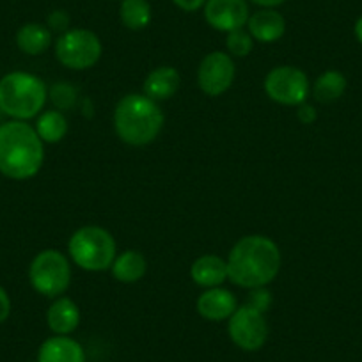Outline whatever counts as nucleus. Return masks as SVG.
<instances>
[{
  "label": "nucleus",
  "mask_w": 362,
  "mask_h": 362,
  "mask_svg": "<svg viewBox=\"0 0 362 362\" xmlns=\"http://www.w3.org/2000/svg\"><path fill=\"white\" fill-rule=\"evenodd\" d=\"M228 279L247 290L264 288L276 279L281 270V249L276 242L263 235L240 238L229 250Z\"/></svg>",
  "instance_id": "nucleus-1"
},
{
  "label": "nucleus",
  "mask_w": 362,
  "mask_h": 362,
  "mask_svg": "<svg viewBox=\"0 0 362 362\" xmlns=\"http://www.w3.org/2000/svg\"><path fill=\"white\" fill-rule=\"evenodd\" d=\"M45 162V142L27 121L0 124V174L11 180H30Z\"/></svg>",
  "instance_id": "nucleus-2"
},
{
  "label": "nucleus",
  "mask_w": 362,
  "mask_h": 362,
  "mask_svg": "<svg viewBox=\"0 0 362 362\" xmlns=\"http://www.w3.org/2000/svg\"><path fill=\"white\" fill-rule=\"evenodd\" d=\"M163 121L158 102L137 93L123 96L114 110L116 134L128 146L151 144L162 132Z\"/></svg>",
  "instance_id": "nucleus-3"
},
{
  "label": "nucleus",
  "mask_w": 362,
  "mask_h": 362,
  "mask_svg": "<svg viewBox=\"0 0 362 362\" xmlns=\"http://www.w3.org/2000/svg\"><path fill=\"white\" fill-rule=\"evenodd\" d=\"M48 90L40 76L27 71H11L0 78V110L16 121L40 116Z\"/></svg>",
  "instance_id": "nucleus-4"
},
{
  "label": "nucleus",
  "mask_w": 362,
  "mask_h": 362,
  "mask_svg": "<svg viewBox=\"0 0 362 362\" xmlns=\"http://www.w3.org/2000/svg\"><path fill=\"white\" fill-rule=\"evenodd\" d=\"M68 254L73 263L82 270H109L117 256L116 240L100 226H83L69 238Z\"/></svg>",
  "instance_id": "nucleus-5"
},
{
  "label": "nucleus",
  "mask_w": 362,
  "mask_h": 362,
  "mask_svg": "<svg viewBox=\"0 0 362 362\" xmlns=\"http://www.w3.org/2000/svg\"><path fill=\"white\" fill-rule=\"evenodd\" d=\"M29 281L34 290L48 298H57L71 283V264L57 249H45L34 256L29 267Z\"/></svg>",
  "instance_id": "nucleus-6"
},
{
  "label": "nucleus",
  "mask_w": 362,
  "mask_h": 362,
  "mask_svg": "<svg viewBox=\"0 0 362 362\" xmlns=\"http://www.w3.org/2000/svg\"><path fill=\"white\" fill-rule=\"evenodd\" d=\"M102 41L89 29H69L55 41V57L62 66L75 71L89 69L102 57Z\"/></svg>",
  "instance_id": "nucleus-7"
},
{
  "label": "nucleus",
  "mask_w": 362,
  "mask_h": 362,
  "mask_svg": "<svg viewBox=\"0 0 362 362\" xmlns=\"http://www.w3.org/2000/svg\"><path fill=\"white\" fill-rule=\"evenodd\" d=\"M264 93L272 102L298 107L309 96V78L300 68L277 66L264 76Z\"/></svg>",
  "instance_id": "nucleus-8"
},
{
  "label": "nucleus",
  "mask_w": 362,
  "mask_h": 362,
  "mask_svg": "<svg viewBox=\"0 0 362 362\" xmlns=\"http://www.w3.org/2000/svg\"><path fill=\"white\" fill-rule=\"evenodd\" d=\"M228 332L233 343L243 351H257L268 339V323L264 313L252 305H240L231 315Z\"/></svg>",
  "instance_id": "nucleus-9"
},
{
  "label": "nucleus",
  "mask_w": 362,
  "mask_h": 362,
  "mask_svg": "<svg viewBox=\"0 0 362 362\" xmlns=\"http://www.w3.org/2000/svg\"><path fill=\"white\" fill-rule=\"evenodd\" d=\"M236 68L233 57L224 52L204 55L197 68V83L206 96H221L235 82Z\"/></svg>",
  "instance_id": "nucleus-10"
},
{
  "label": "nucleus",
  "mask_w": 362,
  "mask_h": 362,
  "mask_svg": "<svg viewBox=\"0 0 362 362\" xmlns=\"http://www.w3.org/2000/svg\"><path fill=\"white\" fill-rule=\"evenodd\" d=\"M203 13L208 25L218 33L243 29L250 16L247 0H206Z\"/></svg>",
  "instance_id": "nucleus-11"
},
{
  "label": "nucleus",
  "mask_w": 362,
  "mask_h": 362,
  "mask_svg": "<svg viewBox=\"0 0 362 362\" xmlns=\"http://www.w3.org/2000/svg\"><path fill=\"white\" fill-rule=\"evenodd\" d=\"M197 313L208 322H224L238 309L236 297L226 288H208L197 298Z\"/></svg>",
  "instance_id": "nucleus-12"
},
{
  "label": "nucleus",
  "mask_w": 362,
  "mask_h": 362,
  "mask_svg": "<svg viewBox=\"0 0 362 362\" xmlns=\"http://www.w3.org/2000/svg\"><path fill=\"white\" fill-rule=\"evenodd\" d=\"M247 30L254 41L276 43L286 33V20L276 9H259L249 16Z\"/></svg>",
  "instance_id": "nucleus-13"
},
{
  "label": "nucleus",
  "mask_w": 362,
  "mask_h": 362,
  "mask_svg": "<svg viewBox=\"0 0 362 362\" xmlns=\"http://www.w3.org/2000/svg\"><path fill=\"white\" fill-rule=\"evenodd\" d=\"M37 362H86V351L69 336H52L41 343Z\"/></svg>",
  "instance_id": "nucleus-14"
},
{
  "label": "nucleus",
  "mask_w": 362,
  "mask_h": 362,
  "mask_svg": "<svg viewBox=\"0 0 362 362\" xmlns=\"http://www.w3.org/2000/svg\"><path fill=\"white\" fill-rule=\"evenodd\" d=\"M82 320L80 308L68 297H57L47 311L48 329L55 336H69L75 332Z\"/></svg>",
  "instance_id": "nucleus-15"
},
{
  "label": "nucleus",
  "mask_w": 362,
  "mask_h": 362,
  "mask_svg": "<svg viewBox=\"0 0 362 362\" xmlns=\"http://www.w3.org/2000/svg\"><path fill=\"white\" fill-rule=\"evenodd\" d=\"M190 277L197 286L217 288L228 279V263L217 254H204L190 267Z\"/></svg>",
  "instance_id": "nucleus-16"
},
{
  "label": "nucleus",
  "mask_w": 362,
  "mask_h": 362,
  "mask_svg": "<svg viewBox=\"0 0 362 362\" xmlns=\"http://www.w3.org/2000/svg\"><path fill=\"white\" fill-rule=\"evenodd\" d=\"M181 86V75L173 66H160L153 69L144 80V95L155 102L173 98Z\"/></svg>",
  "instance_id": "nucleus-17"
},
{
  "label": "nucleus",
  "mask_w": 362,
  "mask_h": 362,
  "mask_svg": "<svg viewBox=\"0 0 362 362\" xmlns=\"http://www.w3.org/2000/svg\"><path fill=\"white\" fill-rule=\"evenodd\" d=\"M52 30L43 23H23L16 30V47L25 55H41L52 47Z\"/></svg>",
  "instance_id": "nucleus-18"
},
{
  "label": "nucleus",
  "mask_w": 362,
  "mask_h": 362,
  "mask_svg": "<svg viewBox=\"0 0 362 362\" xmlns=\"http://www.w3.org/2000/svg\"><path fill=\"white\" fill-rule=\"evenodd\" d=\"M110 270H112V276L116 281L123 284H134L146 276L148 261L139 250L128 249L117 254Z\"/></svg>",
  "instance_id": "nucleus-19"
},
{
  "label": "nucleus",
  "mask_w": 362,
  "mask_h": 362,
  "mask_svg": "<svg viewBox=\"0 0 362 362\" xmlns=\"http://www.w3.org/2000/svg\"><path fill=\"white\" fill-rule=\"evenodd\" d=\"M344 90H346V78L343 73L329 69L316 78L313 86V96L320 103H332L344 95Z\"/></svg>",
  "instance_id": "nucleus-20"
},
{
  "label": "nucleus",
  "mask_w": 362,
  "mask_h": 362,
  "mask_svg": "<svg viewBox=\"0 0 362 362\" xmlns=\"http://www.w3.org/2000/svg\"><path fill=\"white\" fill-rule=\"evenodd\" d=\"M153 9L148 0H121L119 20L127 29L142 30L151 23Z\"/></svg>",
  "instance_id": "nucleus-21"
},
{
  "label": "nucleus",
  "mask_w": 362,
  "mask_h": 362,
  "mask_svg": "<svg viewBox=\"0 0 362 362\" xmlns=\"http://www.w3.org/2000/svg\"><path fill=\"white\" fill-rule=\"evenodd\" d=\"M36 132L47 144H57L68 134V119L61 110H47L36 121Z\"/></svg>",
  "instance_id": "nucleus-22"
},
{
  "label": "nucleus",
  "mask_w": 362,
  "mask_h": 362,
  "mask_svg": "<svg viewBox=\"0 0 362 362\" xmlns=\"http://www.w3.org/2000/svg\"><path fill=\"white\" fill-rule=\"evenodd\" d=\"M226 47H228L229 55L233 57H247L254 48V40L249 34V30H233L228 33V40H226Z\"/></svg>",
  "instance_id": "nucleus-23"
},
{
  "label": "nucleus",
  "mask_w": 362,
  "mask_h": 362,
  "mask_svg": "<svg viewBox=\"0 0 362 362\" xmlns=\"http://www.w3.org/2000/svg\"><path fill=\"white\" fill-rule=\"evenodd\" d=\"M48 96H50V102L54 103L55 109L61 110V112L62 110L73 109L76 103V89L66 82L54 83Z\"/></svg>",
  "instance_id": "nucleus-24"
},
{
  "label": "nucleus",
  "mask_w": 362,
  "mask_h": 362,
  "mask_svg": "<svg viewBox=\"0 0 362 362\" xmlns=\"http://www.w3.org/2000/svg\"><path fill=\"white\" fill-rule=\"evenodd\" d=\"M69 23H71V18L62 9H55L47 16V27L52 33H66V30H69Z\"/></svg>",
  "instance_id": "nucleus-25"
},
{
  "label": "nucleus",
  "mask_w": 362,
  "mask_h": 362,
  "mask_svg": "<svg viewBox=\"0 0 362 362\" xmlns=\"http://www.w3.org/2000/svg\"><path fill=\"white\" fill-rule=\"evenodd\" d=\"M247 304L252 305V308H256L257 311L264 313V311H268V308H270L272 297H270V293L264 290V288H256V290H254V293H250V298Z\"/></svg>",
  "instance_id": "nucleus-26"
},
{
  "label": "nucleus",
  "mask_w": 362,
  "mask_h": 362,
  "mask_svg": "<svg viewBox=\"0 0 362 362\" xmlns=\"http://www.w3.org/2000/svg\"><path fill=\"white\" fill-rule=\"evenodd\" d=\"M297 117L302 124H313L318 119V112H316L315 107L309 105V103H302V105H298Z\"/></svg>",
  "instance_id": "nucleus-27"
},
{
  "label": "nucleus",
  "mask_w": 362,
  "mask_h": 362,
  "mask_svg": "<svg viewBox=\"0 0 362 362\" xmlns=\"http://www.w3.org/2000/svg\"><path fill=\"white\" fill-rule=\"evenodd\" d=\"M9 315H11V298L8 291L0 286V325L9 318Z\"/></svg>",
  "instance_id": "nucleus-28"
},
{
  "label": "nucleus",
  "mask_w": 362,
  "mask_h": 362,
  "mask_svg": "<svg viewBox=\"0 0 362 362\" xmlns=\"http://www.w3.org/2000/svg\"><path fill=\"white\" fill-rule=\"evenodd\" d=\"M173 2L176 8H180L181 11L185 13L199 11V9H203L204 4H206V0H173Z\"/></svg>",
  "instance_id": "nucleus-29"
},
{
  "label": "nucleus",
  "mask_w": 362,
  "mask_h": 362,
  "mask_svg": "<svg viewBox=\"0 0 362 362\" xmlns=\"http://www.w3.org/2000/svg\"><path fill=\"white\" fill-rule=\"evenodd\" d=\"M252 4L259 6L261 9H276L279 6H283L286 0H250Z\"/></svg>",
  "instance_id": "nucleus-30"
},
{
  "label": "nucleus",
  "mask_w": 362,
  "mask_h": 362,
  "mask_svg": "<svg viewBox=\"0 0 362 362\" xmlns=\"http://www.w3.org/2000/svg\"><path fill=\"white\" fill-rule=\"evenodd\" d=\"M354 33H355V37H357V41H358V43L362 45V15L358 16V18H357V22H355Z\"/></svg>",
  "instance_id": "nucleus-31"
},
{
  "label": "nucleus",
  "mask_w": 362,
  "mask_h": 362,
  "mask_svg": "<svg viewBox=\"0 0 362 362\" xmlns=\"http://www.w3.org/2000/svg\"><path fill=\"white\" fill-rule=\"evenodd\" d=\"M0 121H2V110H0ZM0 124H2V123H0Z\"/></svg>",
  "instance_id": "nucleus-32"
},
{
  "label": "nucleus",
  "mask_w": 362,
  "mask_h": 362,
  "mask_svg": "<svg viewBox=\"0 0 362 362\" xmlns=\"http://www.w3.org/2000/svg\"><path fill=\"white\" fill-rule=\"evenodd\" d=\"M117 2H121V0H117Z\"/></svg>",
  "instance_id": "nucleus-33"
}]
</instances>
